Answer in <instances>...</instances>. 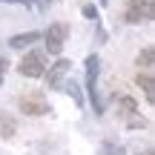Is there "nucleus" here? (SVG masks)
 <instances>
[{
  "label": "nucleus",
  "mask_w": 155,
  "mask_h": 155,
  "mask_svg": "<svg viewBox=\"0 0 155 155\" xmlns=\"http://www.w3.org/2000/svg\"><path fill=\"white\" fill-rule=\"evenodd\" d=\"M35 40H40V32H26V35H15V38L9 40L12 49H26L29 43H35Z\"/></svg>",
  "instance_id": "6e6552de"
},
{
  "label": "nucleus",
  "mask_w": 155,
  "mask_h": 155,
  "mask_svg": "<svg viewBox=\"0 0 155 155\" xmlns=\"http://www.w3.org/2000/svg\"><path fill=\"white\" fill-rule=\"evenodd\" d=\"M6 69H9V63H6V58H0V83H3V78H6Z\"/></svg>",
  "instance_id": "2eb2a0df"
},
{
  "label": "nucleus",
  "mask_w": 155,
  "mask_h": 155,
  "mask_svg": "<svg viewBox=\"0 0 155 155\" xmlns=\"http://www.w3.org/2000/svg\"><path fill=\"white\" fill-rule=\"evenodd\" d=\"M98 69H101L98 55H89L86 58V92H89V101L95 106V115H104V104L98 98Z\"/></svg>",
  "instance_id": "f03ea898"
},
{
  "label": "nucleus",
  "mask_w": 155,
  "mask_h": 155,
  "mask_svg": "<svg viewBox=\"0 0 155 155\" xmlns=\"http://www.w3.org/2000/svg\"><path fill=\"white\" fill-rule=\"evenodd\" d=\"M118 106L124 109V115H127V118H132L135 112H138V104H135L132 98H121V101H118Z\"/></svg>",
  "instance_id": "f8f14e48"
},
{
  "label": "nucleus",
  "mask_w": 155,
  "mask_h": 155,
  "mask_svg": "<svg viewBox=\"0 0 155 155\" xmlns=\"http://www.w3.org/2000/svg\"><path fill=\"white\" fill-rule=\"evenodd\" d=\"M101 155H127V152H124L121 147H112V144H106V147H104V152H101Z\"/></svg>",
  "instance_id": "4468645a"
},
{
  "label": "nucleus",
  "mask_w": 155,
  "mask_h": 155,
  "mask_svg": "<svg viewBox=\"0 0 155 155\" xmlns=\"http://www.w3.org/2000/svg\"><path fill=\"white\" fill-rule=\"evenodd\" d=\"M141 155H152V150H147V152H141Z\"/></svg>",
  "instance_id": "a211bd4d"
},
{
  "label": "nucleus",
  "mask_w": 155,
  "mask_h": 155,
  "mask_svg": "<svg viewBox=\"0 0 155 155\" xmlns=\"http://www.w3.org/2000/svg\"><path fill=\"white\" fill-rule=\"evenodd\" d=\"M69 72H72V63H69L66 58H61L55 66H49V72H43L46 86H49V89H61V81H63V78H66Z\"/></svg>",
  "instance_id": "423d86ee"
},
{
  "label": "nucleus",
  "mask_w": 155,
  "mask_h": 155,
  "mask_svg": "<svg viewBox=\"0 0 155 155\" xmlns=\"http://www.w3.org/2000/svg\"><path fill=\"white\" fill-rule=\"evenodd\" d=\"M17 72H20L23 78H43V72H46V58L40 55V52H26L23 61L17 63Z\"/></svg>",
  "instance_id": "7ed1b4c3"
},
{
  "label": "nucleus",
  "mask_w": 155,
  "mask_h": 155,
  "mask_svg": "<svg viewBox=\"0 0 155 155\" xmlns=\"http://www.w3.org/2000/svg\"><path fill=\"white\" fill-rule=\"evenodd\" d=\"M101 3H106V0H101Z\"/></svg>",
  "instance_id": "6ab92c4d"
},
{
  "label": "nucleus",
  "mask_w": 155,
  "mask_h": 155,
  "mask_svg": "<svg viewBox=\"0 0 155 155\" xmlns=\"http://www.w3.org/2000/svg\"><path fill=\"white\" fill-rule=\"evenodd\" d=\"M66 35H69V26H66V23H55V26H49V29L43 32V40H46L49 55H61V52H63Z\"/></svg>",
  "instance_id": "20e7f679"
},
{
  "label": "nucleus",
  "mask_w": 155,
  "mask_h": 155,
  "mask_svg": "<svg viewBox=\"0 0 155 155\" xmlns=\"http://www.w3.org/2000/svg\"><path fill=\"white\" fill-rule=\"evenodd\" d=\"M135 63H138L144 72H150V69H152V63H155V49H152V46L141 49V52H138V58H135Z\"/></svg>",
  "instance_id": "1a4fd4ad"
},
{
  "label": "nucleus",
  "mask_w": 155,
  "mask_h": 155,
  "mask_svg": "<svg viewBox=\"0 0 155 155\" xmlns=\"http://www.w3.org/2000/svg\"><path fill=\"white\" fill-rule=\"evenodd\" d=\"M17 106H20V112H26V115H35V118H40V115H46V112H49V104H46L43 92L23 95V98L17 101Z\"/></svg>",
  "instance_id": "39448f33"
},
{
  "label": "nucleus",
  "mask_w": 155,
  "mask_h": 155,
  "mask_svg": "<svg viewBox=\"0 0 155 155\" xmlns=\"http://www.w3.org/2000/svg\"><path fill=\"white\" fill-rule=\"evenodd\" d=\"M83 17H89V20H98L101 15H98V9H95L92 3H86V6H83Z\"/></svg>",
  "instance_id": "ddd939ff"
},
{
  "label": "nucleus",
  "mask_w": 155,
  "mask_h": 155,
  "mask_svg": "<svg viewBox=\"0 0 155 155\" xmlns=\"http://www.w3.org/2000/svg\"><path fill=\"white\" fill-rule=\"evenodd\" d=\"M15 132H17L15 118H9V115H3V112H0V138H12Z\"/></svg>",
  "instance_id": "9d476101"
},
{
  "label": "nucleus",
  "mask_w": 155,
  "mask_h": 155,
  "mask_svg": "<svg viewBox=\"0 0 155 155\" xmlns=\"http://www.w3.org/2000/svg\"><path fill=\"white\" fill-rule=\"evenodd\" d=\"M29 3H32V0H29ZM35 3H38L40 9H46V6H52V3H55V0H35Z\"/></svg>",
  "instance_id": "dca6fc26"
},
{
  "label": "nucleus",
  "mask_w": 155,
  "mask_h": 155,
  "mask_svg": "<svg viewBox=\"0 0 155 155\" xmlns=\"http://www.w3.org/2000/svg\"><path fill=\"white\" fill-rule=\"evenodd\" d=\"M124 20L127 23H152L155 20V3L152 0H127Z\"/></svg>",
  "instance_id": "f257e3e1"
},
{
  "label": "nucleus",
  "mask_w": 155,
  "mask_h": 155,
  "mask_svg": "<svg viewBox=\"0 0 155 155\" xmlns=\"http://www.w3.org/2000/svg\"><path fill=\"white\" fill-rule=\"evenodd\" d=\"M61 89H63V92H69V95H72L78 106H83V95H81V86H78L75 81H66V78H63V81H61Z\"/></svg>",
  "instance_id": "9b49d317"
},
{
  "label": "nucleus",
  "mask_w": 155,
  "mask_h": 155,
  "mask_svg": "<svg viewBox=\"0 0 155 155\" xmlns=\"http://www.w3.org/2000/svg\"><path fill=\"white\" fill-rule=\"evenodd\" d=\"M135 81H138V86L144 89L147 101L155 104V81H152V75H150V72H138V75H135Z\"/></svg>",
  "instance_id": "0eeeda50"
},
{
  "label": "nucleus",
  "mask_w": 155,
  "mask_h": 155,
  "mask_svg": "<svg viewBox=\"0 0 155 155\" xmlns=\"http://www.w3.org/2000/svg\"><path fill=\"white\" fill-rule=\"evenodd\" d=\"M0 3H15V6H29V0H0Z\"/></svg>",
  "instance_id": "f3484780"
}]
</instances>
